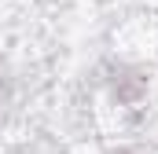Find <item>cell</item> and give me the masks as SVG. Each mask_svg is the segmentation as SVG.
Listing matches in <instances>:
<instances>
[{"instance_id":"cell-1","label":"cell","mask_w":158,"mask_h":154,"mask_svg":"<svg viewBox=\"0 0 158 154\" xmlns=\"http://www.w3.org/2000/svg\"><path fill=\"white\" fill-rule=\"evenodd\" d=\"M103 88H107L110 103H118V107H140L151 95V74L143 66H136V63L110 59L107 70H103Z\"/></svg>"},{"instance_id":"cell-2","label":"cell","mask_w":158,"mask_h":154,"mask_svg":"<svg viewBox=\"0 0 158 154\" xmlns=\"http://www.w3.org/2000/svg\"><path fill=\"white\" fill-rule=\"evenodd\" d=\"M103 154H143V147H136V143H114V147H107Z\"/></svg>"}]
</instances>
